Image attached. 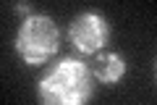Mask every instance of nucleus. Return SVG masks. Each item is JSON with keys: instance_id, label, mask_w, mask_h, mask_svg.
<instances>
[{"instance_id": "nucleus-3", "label": "nucleus", "mask_w": 157, "mask_h": 105, "mask_svg": "<svg viewBox=\"0 0 157 105\" xmlns=\"http://www.w3.org/2000/svg\"><path fill=\"white\" fill-rule=\"evenodd\" d=\"M68 37H71L73 47L81 53V55H94L97 50L107 42L110 37V26L107 21L94 11H86V13H78L73 18L71 29H68Z\"/></svg>"}, {"instance_id": "nucleus-1", "label": "nucleus", "mask_w": 157, "mask_h": 105, "mask_svg": "<svg viewBox=\"0 0 157 105\" xmlns=\"http://www.w3.org/2000/svg\"><path fill=\"white\" fill-rule=\"evenodd\" d=\"M39 105H86L92 97V71L78 58H63L39 79Z\"/></svg>"}, {"instance_id": "nucleus-4", "label": "nucleus", "mask_w": 157, "mask_h": 105, "mask_svg": "<svg viewBox=\"0 0 157 105\" xmlns=\"http://www.w3.org/2000/svg\"><path fill=\"white\" fill-rule=\"evenodd\" d=\"M97 82L102 84H115L123 79L126 74V61L123 55H118V53H102V55L94 58V68H92Z\"/></svg>"}, {"instance_id": "nucleus-2", "label": "nucleus", "mask_w": 157, "mask_h": 105, "mask_svg": "<svg viewBox=\"0 0 157 105\" xmlns=\"http://www.w3.org/2000/svg\"><path fill=\"white\" fill-rule=\"evenodd\" d=\"M58 26L50 16L42 13H29L24 18V24L18 26L16 34V53L29 63V66H39L47 58H52V53L58 50Z\"/></svg>"}]
</instances>
